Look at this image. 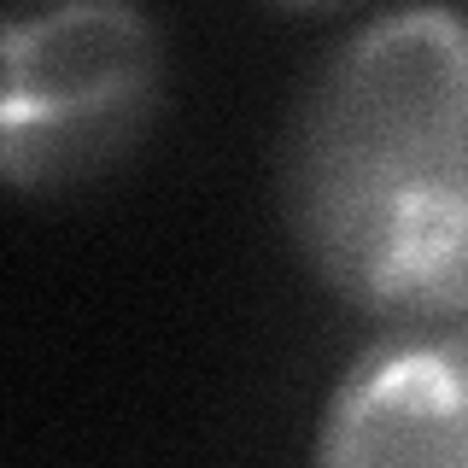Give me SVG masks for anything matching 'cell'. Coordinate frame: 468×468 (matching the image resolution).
<instances>
[{"mask_svg":"<svg viewBox=\"0 0 468 468\" xmlns=\"http://www.w3.org/2000/svg\"><path fill=\"white\" fill-rule=\"evenodd\" d=\"M275 194L340 304L392 334L468 328V12L346 29L287 112Z\"/></svg>","mask_w":468,"mask_h":468,"instance_id":"cell-1","label":"cell"},{"mask_svg":"<svg viewBox=\"0 0 468 468\" xmlns=\"http://www.w3.org/2000/svg\"><path fill=\"white\" fill-rule=\"evenodd\" d=\"M165 100V36L141 6L82 0L0 36V170L12 194H65L123 165Z\"/></svg>","mask_w":468,"mask_h":468,"instance_id":"cell-2","label":"cell"},{"mask_svg":"<svg viewBox=\"0 0 468 468\" xmlns=\"http://www.w3.org/2000/svg\"><path fill=\"white\" fill-rule=\"evenodd\" d=\"M311 468H468V328L363 346L316 416Z\"/></svg>","mask_w":468,"mask_h":468,"instance_id":"cell-3","label":"cell"}]
</instances>
